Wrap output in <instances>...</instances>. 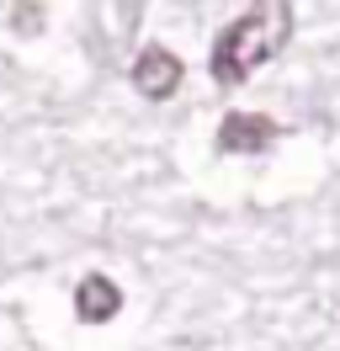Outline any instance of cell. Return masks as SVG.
<instances>
[{
    "label": "cell",
    "mask_w": 340,
    "mask_h": 351,
    "mask_svg": "<svg viewBox=\"0 0 340 351\" xmlns=\"http://www.w3.org/2000/svg\"><path fill=\"white\" fill-rule=\"evenodd\" d=\"M181 59L170 53L165 43H149L138 48V59H133V90L144 96V101H170L175 90H181Z\"/></svg>",
    "instance_id": "cell-2"
},
{
    "label": "cell",
    "mask_w": 340,
    "mask_h": 351,
    "mask_svg": "<svg viewBox=\"0 0 340 351\" xmlns=\"http://www.w3.org/2000/svg\"><path fill=\"white\" fill-rule=\"evenodd\" d=\"M276 144V123L260 112H229L218 123V149L223 154H266Z\"/></svg>",
    "instance_id": "cell-3"
},
{
    "label": "cell",
    "mask_w": 340,
    "mask_h": 351,
    "mask_svg": "<svg viewBox=\"0 0 340 351\" xmlns=\"http://www.w3.org/2000/svg\"><path fill=\"white\" fill-rule=\"evenodd\" d=\"M75 314H80L85 325H106V319H117V314H123V287L112 282L106 271H85L80 287H75Z\"/></svg>",
    "instance_id": "cell-4"
},
{
    "label": "cell",
    "mask_w": 340,
    "mask_h": 351,
    "mask_svg": "<svg viewBox=\"0 0 340 351\" xmlns=\"http://www.w3.org/2000/svg\"><path fill=\"white\" fill-rule=\"evenodd\" d=\"M11 27H16L21 38H27V32H38V27H42V5H38V0H16V11H11Z\"/></svg>",
    "instance_id": "cell-5"
},
{
    "label": "cell",
    "mask_w": 340,
    "mask_h": 351,
    "mask_svg": "<svg viewBox=\"0 0 340 351\" xmlns=\"http://www.w3.org/2000/svg\"><path fill=\"white\" fill-rule=\"evenodd\" d=\"M293 38V0H255L245 16H234L208 53V75L218 86H245L260 64H271Z\"/></svg>",
    "instance_id": "cell-1"
}]
</instances>
